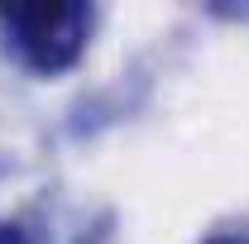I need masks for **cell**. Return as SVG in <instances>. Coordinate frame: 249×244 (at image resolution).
<instances>
[{
  "label": "cell",
  "instance_id": "cell-1",
  "mask_svg": "<svg viewBox=\"0 0 249 244\" xmlns=\"http://www.w3.org/2000/svg\"><path fill=\"white\" fill-rule=\"evenodd\" d=\"M5 19L19 34V48L34 67L58 72L82 53L87 43V10L72 0H34V5H10Z\"/></svg>",
  "mask_w": 249,
  "mask_h": 244
},
{
  "label": "cell",
  "instance_id": "cell-2",
  "mask_svg": "<svg viewBox=\"0 0 249 244\" xmlns=\"http://www.w3.org/2000/svg\"><path fill=\"white\" fill-rule=\"evenodd\" d=\"M0 244H24V235H19V230H10V225H0Z\"/></svg>",
  "mask_w": 249,
  "mask_h": 244
},
{
  "label": "cell",
  "instance_id": "cell-3",
  "mask_svg": "<svg viewBox=\"0 0 249 244\" xmlns=\"http://www.w3.org/2000/svg\"><path fill=\"white\" fill-rule=\"evenodd\" d=\"M211 244H240V240H211Z\"/></svg>",
  "mask_w": 249,
  "mask_h": 244
}]
</instances>
